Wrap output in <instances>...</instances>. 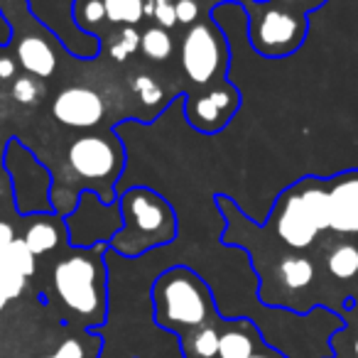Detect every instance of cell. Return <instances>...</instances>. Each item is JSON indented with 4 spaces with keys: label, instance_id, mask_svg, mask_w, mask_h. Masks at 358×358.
<instances>
[{
    "label": "cell",
    "instance_id": "obj_35",
    "mask_svg": "<svg viewBox=\"0 0 358 358\" xmlns=\"http://www.w3.org/2000/svg\"><path fill=\"white\" fill-rule=\"evenodd\" d=\"M294 3H322V0H294Z\"/></svg>",
    "mask_w": 358,
    "mask_h": 358
},
{
    "label": "cell",
    "instance_id": "obj_33",
    "mask_svg": "<svg viewBox=\"0 0 358 358\" xmlns=\"http://www.w3.org/2000/svg\"><path fill=\"white\" fill-rule=\"evenodd\" d=\"M250 358H282V356H278V353H253Z\"/></svg>",
    "mask_w": 358,
    "mask_h": 358
},
{
    "label": "cell",
    "instance_id": "obj_32",
    "mask_svg": "<svg viewBox=\"0 0 358 358\" xmlns=\"http://www.w3.org/2000/svg\"><path fill=\"white\" fill-rule=\"evenodd\" d=\"M10 37H13V27H10V22L6 20V15L0 13V45H8Z\"/></svg>",
    "mask_w": 358,
    "mask_h": 358
},
{
    "label": "cell",
    "instance_id": "obj_1",
    "mask_svg": "<svg viewBox=\"0 0 358 358\" xmlns=\"http://www.w3.org/2000/svg\"><path fill=\"white\" fill-rule=\"evenodd\" d=\"M120 214L123 229L113 236L110 248L125 258H135L150 248L169 243L177 234L172 206L145 187H133L120 196Z\"/></svg>",
    "mask_w": 358,
    "mask_h": 358
},
{
    "label": "cell",
    "instance_id": "obj_5",
    "mask_svg": "<svg viewBox=\"0 0 358 358\" xmlns=\"http://www.w3.org/2000/svg\"><path fill=\"white\" fill-rule=\"evenodd\" d=\"M69 241L76 248H91L106 241H113V236L123 229V214L120 204H106L99 194L84 192L76 204V211L66 216Z\"/></svg>",
    "mask_w": 358,
    "mask_h": 358
},
{
    "label": "cell",
    "instance_id": "obj_31",
    "mask_svg": "<svg viewBox=\"0 0 358 358\" xmlns=\"http://www.w3.org/2000/svg\"><path fill=\"white\" fill-rule=\"evenodd\" d=\"M15 76V62L10 57H0V81L13 79Z\"/></svg>",
    "mask_w": 358,
    "mask_h": 358
},
{
    "label": "cell",
    "instance_id": "obj_28",
    "mask_svg": "<svg viewBox=\"0 0 358 358\" xmlns=\"http://www.w3.org/2000/svg\"><path fill=\"white\" fill-rule=\"evenodd\" d=\"M174 13H177V22L192 25L199 17V3L196 0H174Z\"/></svg>",
    "mask_w": 358,
    "mask_h": 358
},
{
    "label": "cell",
    "instance_id": "obj_7",
    "mask_svg": "<svg viewBox=\"0 0 358 358\" xmlns=\"http://www.w3.org/2000/svg\"><path fill=\"white\" fill-rule=\"evenodd\" d=\"M221 66V35L209 25H194L182 42V69L194 84H209Z\"/></svg>",
    "mask_w": 358,
    "mask_h": 358
},
{
    "label": "cell",
    "instance_id": "obj_27",
    "mask_svg": "<svg viewBox=\"0 0 358 358\" xmlns=\"http://www.w3.org/2000/svg\"><path fill=\"white\" fill-rule=\"evenodd\" d=\"M84 20V25H99V22L106 20V8H103V0H84V6H81V17H79V25Z\"/></svg>",
    "mask_w": 358,
    "mask_h": 358
},
{
    "label": "cell",
    "instance_id": "obj_10",
    "mask_svg": "<svg viewBox=\"0 0 358 358\" xmlns=\"http://www.w3.org/2000/svg\"><path fill=\"white\" fill-rule=\"evenodd\" d=\"M329 229L341 236H358V169L343 172L327 185Z\"/></svg>",
    "mask_w": 358,
    "mask_h": 358
},
{
    "label": "cell",
    "instance_id": "obj_3",
    "mask_svg": "<svg viewBox=\"0 0 358 358\" xmlns=\"http://www.w3.org/2000/svg\"><path fill=\"white\" fill-rule=\"evenodd\" d=\"M103 250L106 243L81 248L55 265L52 282L66 309L84 319H103Z\"/></svg>",
    "mask_w": 358,
    "mask_h": 358
},
{
    "label": "cell",
    "instance_id": "obj_24",
    "mask_svg": "<svg viewBox=\"0 0 358 358\" xmlns=\"http://www.w3.org/2000/svg\"><path fill=\"white\" fill-rule=\"evenodd\" d=\"M138 50H140V32H135V27H125L118 35V40L110 45V57L115 62H125Z\"/></svg>",
    "mask_w": 358,
    "mask_h": 358
},
{
    "label": "cell",
    "instance_id": "obj_14",
    "mask_svg": "<svg viewBox=\"0 0 358 358\" xmlns=\"http://www.w3.org/2000/svg\"><path fill=\"white\" fill-rule=\"evenodd\" d=\"M255 341H258V334L253 324L238 322V327L219 334V358H250L255 353Z\"/></svg>",
    "mask_w": 358,
    "mask_h": 358
},
{
    "label": "cell",
    "instance_id": "obj_11",
    "mask_svg": "<svg viewBox=\"0 0 358 358\" xmlns=\"http://www.w3.org/2000/svg\"><path fill=\"white\" fill-rule=\"evenodd\" d=\"M319 231L314 229V224L309 221V216L304 214L302 201H299L297 187L289 189L285 194L282 204H280V216H278V236L282 243H287L289 248H309L317 238Z\"/></svg>",
    "mask_w": 358,
    "mask_h": 358
},
{
    "label": "cell",
    "instance_id": "obj_26",
    "mask_svg": "<svg viewBox=\"0 0 358 358\" xmlns=\"http://www.w3.org/2000/svg\"><path fill=\"white\" fill-rule=\"evenodd\" d=\"M152 17L157 20L159 27L169 30L177 25V13H174V0H155V13Z\"/></svg>",
    "mask_w": 358,
    "mask_h": 358
},
{
    "label": "cell",
    "instance_id": "obj_34",
    "mask_svg": "<svg viewBox=\"0 0 358 358\" xmlns=\"http://www.w3.org/2000/svg\"><path fill=\"white\" fill-rule=\"evenodd\" d=\"M6 304H8V297H6V294H3V289H0V309L6 307Z\"/></svg>",
    "mask_w": 358,
    "mask_h": 358
},
{
    "label": "cell",
    "instance_id": "obj_6",
    "mask_svg": "<svg viewBox=\"0 0 358 358\" xmlns=\"http://www.w3.org/2000/svg\"><path fill=\"white\" fill-rule=\"evenodd\" d=\"M66 159L71 172L79 177L89 182H110L123 167V148L103 135H84L69 145Z\"/></svg>",
    "mask_w": 358,
    "mask_h": 358
},
{
    "label": "cell",
    "instance_id": "obj_9",
    "mask_svg": "<svg viewBox=\"0 0 358 358\" xmlns=\"http://www.w3.org/2000/svg\"><path fill=\"white\" fill-rule=\"evenodd\" d=\"M103 113V99L86 86H71V89L59 91L52 103V115L69 128H94L101 123Z\"/></svg>",
    "mask_w": 358,
    "mask_h": 358
},
{
    "label": "cell",
    "instance_id": "obj_18",
    "mask_svg": "<svg viewBox=\"0 0 358 358\" xmlns=\"http://www.w3.org/2000/svg\"><path fill=\"white\" fill-rule=\"evenodd\" d=\"M140 50L148 59L152 62H167L174 52V42L169 37V32L164 27H148V30L140 35Z\"/></svg>",
    "mask_w": 358,
    "mask_h": 358
},
{
    "label": "cell",
    "instance_id": "obj_2",
    "mask_svg": "<svg viewBox=\"0 0 358 358\" xmlns=\"http://www.w3.org/2000/svg\"><path fill=\"white\" fill-rule=\"evenodd\" d=\"M155 322L169 331L201 329L211 317V292L189 268H169L152 287Z\"/></svg>",
    "mask_w": 358,
    "mask_h": 358
},
{
    "label": "cell",
    "instance_id": "obj_4",
    "mask_svg": "<svg viewBox=\"0 0 358 358\" xmlns=\"http://www.w3.org/2000/svg\"><path fill=\"white\" fill-rule=\"evenodd\" d=\"M6 167L10 172L15 204L20 216L50 211V172L45 164L35 159L30 150L22 148L17 140H10L6 150Z\"/></svg>",
    "mask_w": 358,
    "mask_h": 358
},
{
    "label": "cell",
    "instance_id": "obj_29",
    "mask_svg": "<svg viewBox=\"0 0 358 358\" xmlns=\"http://www.w3.org/2000/svg\"><path fill=\"white\" fill-rule=\"evenodd\" d=\"M45 358H84V346H81V341H76V338H66L52 356H45Z\"/></svg>",
    "mask_w": 358,
    "mask_h": 358
},
{
    "label": "cell",
    "instance_id": "obj_12",
    "mask_svg": "<svg viewBox=\"0 0 358 358\" xmlns=\"http://www.w3.org/2000/svg\"><path fill=\"white\" fill-rule=\"evenodd\" d=\"M236 108V94L231 91H211L194 101V108L189 110V118L194 125L204 130H216L229 120L231 110Z\"/></svg>",
    "mask_w": 358,
    "mask_h": 358
},
{
    "label": "cell",
    "instance_id": "obj_20",
    "mask_svg": "<svg viewBox=\"0 0 358 358\" xmlns=\"http://www.w3.org/2000/svg\"><path fill=\"white\" fill-rule=\"evenodd\" d=\"M329 273L338 280H348L358 275V248L356 245H336L327 258Z\"/></svg>",
    "mask_w": 358,
    "mask_h": 358
},
{
    "label": "cell",
    "instance_id": "obj_23",
    "mask_svg": "<svg viewBox=\"0 0 358 358\" xmlns=\"http://www.w3.org/2000/svg\"><path fill=\"white\" fill-rule=\"evenodd\" d=\"M40 96H42V86L35 76H17V79L13 81V99H15L17 103L32 106L40 101Z\"/></svg>",
    "mask_w": 358,
    "mask_h": 358
},
{
    "label": "cell",
    "instance_id": "obj_13",
    "mask_svg": "<svg viewBox=\"0 0 358 358\" xmlns=\"http://www.w3.org/2000/svg\"><path fill=\"white\" fill-rule=\"evenodd\" d=\"M17 62H20L27 74L37 76V79H47V76H52L57 71L55 50H52L45 37L37 35L22 37V42L17 45Z\"/></svg>",
    "mask_w": 358,
    "mask_h": 358
},
{
    "label": "cell",
    "instance_id": "obj_16",
    "mask_svg": "<svg viewBox=\"0 0 358 358\" xmlns=\"http://www.w3.org/2000/svg\"><path fill=\"white\" fill-rule=\"evenodd\" d=\"M280 273V280L287 289H304L312 285L314 280V265L309 258L304 255H289L280 263L278 268Z\"/></svg>",
    "mask_w": 358,
    "mask_h": 358
},
{
    "label": "cell",
    "instance_id": "obj_36",
    "mask_svg": "<svg viewBox=\"0 0 358 358\" xmlns=\"http://www.w3.org/2000/svg\"><path fill=\"white\" fill-rule=\"evenodd\" d=\"M356 356H358V338H356Z\"/></svg>",
    "mask_w": 358,
    "mask_h": 358
},
{
    "label": "cell",
    "instance_id": "obj_15",
    "mask_svg": "<svg viewBox=\"0 0 358 358\" xmlns=\"http://www.w3.org/2000/svg\"><path fill=\"white\" fill-rule=\"evenodd\" d=\"M299 201H302L304 214L314 224V229L322 234L329 229V189L324 185H314L312 179H307L302 187H297Z\"/></svg>",
    "mask_w": 358,
    "mask_h": 358
},
{
    "label": "cell",
    "instance_id": "obj_30",
    "mask_svg": "<svg viewBox=\"0 0 358 358\" xmlns=\"http://www.w3.org/2000/svg\"><path fill=\"white\" fill-rule=\"evenodd\" d=\"M13 241H15V231H13V226L8 224V221H0V258H3V253L10 248Z\"/></svg>",
    "mask_w": 358,
    "mask_h": 358
},
{
    "label": "cell",
    "instance_id": "obj_8",
    "mask_svg": "<svg viewBox=\"0 0 358 358\" xmlns=\"http://www.w3.org/2000/svg\"><path fill=\"white\" fill-rule=\"evenodd\" d=\"M302 35L304 30L297 22V17L285 10L263 13L260 20L253 22V30H250L255 50H260L268 57L287 55L289 50H294L302 42Z\"/></svg>",
    "mask_w": 358,
    "mask_h": 358
},
{
    "label": "cell",
    "instance_id": "obj_21",
    "mask_svg": "<svg viewBox=\"0 0 358 358\" xmlns=\"http://www.w3.org/2000/svg\"><path fill=\"white\" fill-rule=\"evenodd\" d=\"M35 258H37V255L27 248V243L22 238H15L10 243V248L3 253V260H6V263L10 265L17 275H22L25 280L35 273Z\"/></svg>",
    "mask_w": 358,
    "mask_h": 358
},
{
    "label": "cell",
    "instance_id": "obj_22",
    "mask_svg": "<svg viewBox=\"0 0 358 358\" xmlns=\"http://www.w3.org/2000/svg\"><path fill=\"white\" fill-rule=\"evenodd\" d=\"M192 348L199 358H214L219 356V331L214 327H201L192 336Z\"/></svg>",
    "mask_w": 358,
    "mask_h": 358
},
{
    "label": "cell",
    "instance_id": "obj_25",
    "mask_svg": "<svg viewBox=\"0 0 358 358\" xmlns=\"http://www.w3.org/2000/svg\"><path fill=\"white\" fill-rule=\"evenodd\" d=\"M133 91L138 94L140 103L145 106H157L162 101V86L152 79V76H135Z\"/></svg>",
    "mask_w": 358,
    "mask_h": 358
},
{
    "label": "cell",
    "instance_id": "obj_17",
    "mask_svg": "<svg viewBox=\"0 0 358 358\" xmlns=\"http://www.w3.org/2000/svg\"><path fill=\"white\" fill-rule=\"evenodd\" d=\"M22 241H25L27 248H30L35 255H45L59 245V229H57L50 219H37L27 226L25 238Z\"/></svg>",
    "mask_w": 358,
    "mask_h": 358
},
{
    "label": "cell",
    "instance_id": "obj_19",
    "mask_svg": "<svg viewBox=\"0 0 358 358\" xmlns=\"http://www.w3.org/2000/svg\"><path fill=\"white\" fill-rule=\"evenodd\" d=\"M143 6V0H103L106 20L115 22V25L135 27L145 17Z\"/></svg>",
    "mask_w": 358,
    "mask_h": 358
}]
</instances>
